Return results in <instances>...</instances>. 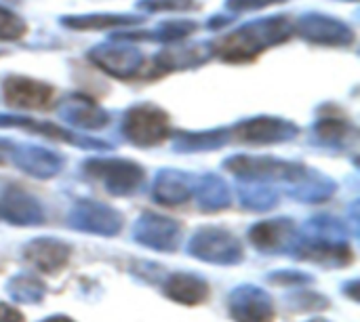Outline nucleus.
<instances>
[{
  "instance_id": "f257e3e1",
  "label": "nucleus",
  "mask_w": 360,
  "mask_h": 322,
  "mask_svg": "<svg viewBox=\"0 0 360 322\" xmlns=\"http://www.w3.org/2000/svg\"><path fill=\"white\" fill-rule=\"evenodd\" d=\"M188 253L200 262L215 266H236L243 262V247L234 234L221 228H200L190 245Z\"/></svg>"
},
{
  "instance_id": "f03ea898",
  "label": "nucleus",
  "mask_w": 360,
  "mask_h": 322,
  "mask_svg": "<svg viewBox=\"0 0 360 322\" xmlns=\"http://www.w3.org/2000/svg\"><path fill=\"white\" fill-rule=\"evenodd\" d=\"M228 314L234 322H274L276 308L264 289L255 285H240L228 295Z\"/></svg>"
},
{
  "instance_id": "7ed1b4c3",
  "label": "nucleus",
  "mask_w": 360,
  "mask_h": 322,
  "mask_svg": "<svg viewBox=\"0 0 360 322\" xmlns=\"http://www.w3.org/2000/svg\"><path fill=\"white\" fill-rule=\"evenodd\" d=\"M84 169L101 179L105 183V188L116 194V196H124V194H133L141 183H143V171L133 165V162H124V160H93L86 162Z\"/></svg>"
},
{
  "instance_id": "20e7f679",
  "label": "nucleus",
  "mask_w": 360,
  "mask_h": 322,
  "mask_svg": "<svg viewBox=\"0 0 360 322\" xmlns=\"http://www.w3.org/2000/svg\"><path fill=\"white\" fill-rule=\"evenodd\" d=\"M133 236H135L137 243H141L148 249L171 253V251L177 249L181 228H179L177 221H173L169 217L148 213L137 221V226L133 230Z\"/></svg>"
},
{
  "instance_id": "39448f33",
  "label": "nucleus",
  "mask_w": 360,
  "mask_h": 322,
  "mask_svg": "<svg viewBox=\"0 0 360 322\" xmlns=\"http://www.w3.org/2000/svg\"><path fill=\"white\" fill-rule=\"evenodd\" d=\"M70 224H72V228L82 230V232L114 236L120 232L122 219L112 207L91 202V200H82L76 205V209L70 217Z\"/></svg>"
},
{
  "instance_id": "423d86ee",
  "label": "nucleus",
  "mask_w": 360,
  "mask_h": 322,
  "mask_svg": "<svg viewBox=\"0 0 360 322\" xmlns=\"http://www.w3.org/2000/svg\"><path fill=\"white\" fill-rule=\"evenodd\" d=\"M72 249L57 238H36L23 247V259L42 274H55L65 268Z\"/></svg>"
},
{
  "instance_id": "0eeeda50",
  "label": "nucleus",
  "mask_w": 360,
  "mask_h": 322,
  "mask_svg": "<svg viewBox=\"0 0 360 322\" xmlns=\"http://www.w3.org/2000/svg\"><path fill=\"white\" fill-rule=\"evenodd\" d=\"M228 169L243 179H297L304 173L297 165L276 162L270 158L255 160L251 156H236L228 162Z\"/></svg>"
},
{
  "instance_id": "6e6552de",
  "label": "nucleus",
  "mask_w": 360,
  "mask_h": 322,
  "mask_svg": "<svg viewBox=\"0 0 360 322\" xmlns=\"http://www.w3.org/2000/svg\"><path fill=\"white\" fill-rule=\"evenodd\" d=\"M295 224L289 219H274L264 221L251 228L249 240L255 249L264 253H285L295 247Z\"/></svg>"
},
{
  "instance_id": "1a4fd4ad",
  "label": "nucleus",
  "mask_w": 360,
  "mask_h": 322,
  "mask_svg": "<svg viewBox=\"0 0 360 322\" xmlns=\"http://www.w3.org/2000/svg\"><path fill=\"white\" fill-rule=\"evenodd\" d=\"M162 293L167 300L179 306H200L209 300V283L200 274L175 272L169 274L162 283Z\"/></svg>"
},
{
  "instance_id": "9d476101",
  "label": "nucleus",
  "mask_w": 360,
  "mask_h": 322,
  "mask_svg": "<svg viewBox=\"0 0 360 322\" xmlns=\"http://www.w3.org/2000/svg\"><path fill=\"white\" fill-rule=\"evenodd\" d=\"M167 133H169V127H167V118L162 112H154V110L131 112L129 124H127V135L133 143L156 146L167 137Z\"/></svg>"
},
{
  "instance_id": "9b49d317",
  "label": "nucleus",
  "mask_w": 360,
  "mask_h": 322,
  "mask_svg": "<svg viewBox=\"0 0 360 322\" xmlns=\"http://www.w3.org/2000/svg\"><path fill=\"white\" fill-rule=\"evenodd\" d=\"M4 97L15 108L46 110L53 99V89L27 78H11L8 82H4Z\"/></svg>"
},
{
  "instance_id": "f8f14e48",
  "label": "nucleus",
  "mask_w": 360,
  "mask_h": 322,
  "mask_svg": "<svg viewBox=\"0 0 360 322\" xmlns=\"http://www.w3.org/2000/svg\"><path fill=\"white\" fill-rule=\"evenodd\" d=\"M2 213L11 224L34 226L44 219L40 205L23 190H8L2 200Z\"/></svg>"
},
{
  "instance_id": "ddd939ff",
  "label": "nucleus",
  "mask_w": 360,
  "mask_h": 322,
  "mask_svg": "<svg viewBox=\"0 0 360 322\" xmlns=\"http://www.w3.org/2000/svg\"><path fill=\"white\" fill-rule=\"evenodd\" d=\"M190 181L181 173L165 171L154 186V200L162 205H181L190 198Z\"/></svg>"
},
{
  "instance_id": "4468645a",
  "label": "nucleus",
  "mask_w": 360,
  "mask_h": 322,
  "mask_svg": "<svg viewBox=\"0 0 360 322\" xmlns=\"http://www.w3.org/2000/svg\"><path fill=\"white\" fill-rule=\"evenodd\" d=\"M6 293L13 302L23 306H36L46 295V285L30 274H17L6 283Z\"/></svg>"
},
{
  "instance_id": "2eb2a0df",
  "label": "nucleus",
  "mask_w": 360,
  "mask_h": 322,
  "mask_svg": "<svg viewBox=\"0 0 360 322\" xmlns=\"http://www.w3.org/2000/svg\"><path fill=\"white\" fill-rule=\"evenodd\" d=\"M198 200L205 211H219L230 205L228 186L217 177H205L198 188Z\"/></svg>"
},
{
  "instance_id": "dca6fc26",
  "label": "nucleus",
  "mask_w": 360,
  "mask_h": 322,
  "mask_svg": "<svg viewBox=\"0 0 360 322\" xmlns=\"http://www.w3.org/2000/svg\"><path fill=\"white\" fill-rule=\"evenodd\" d=\"M287 304L291 308H295L297 312H308V310H321L329 306V300H325L319 293H293L287 297Z\"/></svg>"
},
{
  "instance_id": "f3484780",
  "label": "nucleus",
  "mask_w": 360,
  "mask_h": 322,
  "mask_svg": "<svg viewBox=\"0 0 360 322\" xmlns=\"http://www.w3.org/2000/svg\"><path fill=\"white\" fill-rule=\"evenodd\" d=\"M240 200L253 211H268L276 202V196L270 190H245L240 192Z\"/></svg>"
},
{
  "instance_id": "a211bd4d",
  "label": "nucleus",
  "mask_w": 360,
  "mask_h": 322,
  "mask_svg": "<svg viewBox=\"0 0 360 322\" xmlns=\"http://www.w3.org/2000/svg\"><path fill=\"white\" fill-rule=\"evenodd\" d=\"M268 281H270L272 285L297 287V285H310V283H312V276H308L306 272H297V270H281V272L268 274Z\"/></svg>"
},
{
  "instance_id": "6ab92c4d",
  "label": "nucleus",
  "mask_w": 360,
  "mask_h": 322,
  "mask_svg": "<svg viewBox=\"0 0 360 322\" xmlns=\"http://www.w3.org/2000/svg\"><path fill=\"white\" fill-rule=\"evenodd\" d=\"M0 322H25V318L17 308L0 302Z\"/></svg>"
},
{
  "instance_id": "aec40b11",
  "label": "nucleus",
  "mask_w": 360,
  "mask_h": 322,
  "mask_svg": "<svg viewBox=\"0 0 360 322\" xmlns=\"http://www.w3.org/2000/svg\"><path fill=\"white\" fill-rule=\"evenodd\" d=\"M356 287H359V281H350V283H346V285H344V291H346V293H348V297H350V300H354V302L359 300V291H356Z\"/></svg>"
},
{
  "instance_id": "412c9836",
  "label": "nucleus",
  "mask_w": 360,
  "mask_h": 322,
  "mask_svg": "<svg viewBox=\"0 0 360 322\" xmlns=\"http://www.w3.org/2000/svg\"><path fill=\"white\" fill-rule=\"evenodd\" d=\"M40 322H76L74 318H70V316H65V314H53V316H46L44 321Z\"/></svg>"
},
{
  "instance_id": "4be33fe9",
  "label": "nucleus",
  "mask_w": 360,
  "mask_h": 322,
  "mask_svg": "<svg viewBox=\"0 0 360 322\" xmlns=\"http://www.w3.org/2000/svg\"><path fill=\"white\" fill-rule=\"evenodd\" d=\"M314 322H327V321H314Z\"/></svg>"
}]
</instances>
